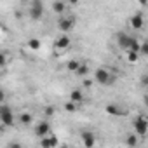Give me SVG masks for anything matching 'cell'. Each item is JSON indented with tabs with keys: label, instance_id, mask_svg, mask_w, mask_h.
Returning a JSON list of instances; mask_svg holds the SVG:
<instances>
[{
	"label": "cell",
	"instance_id": "obj_16",
	"mask_svg": "<svg viewBox=\"0 0 148 148\" xmlns=\"http://www.w3.org/2000/svg\"><path fill=\"white\" fill-rule=\"evenodd\" d=\"M28 47H30L32 51H40V49H42V42H40L38 38H30V40H28Z\"/></svg>",
	"mask_w": 148,
	"mask_h": 148
},
{
	"label": "cell",
	"instance_id": "obj_22",
	"mask_svg": "<svg viewBox=\"0 0 148 148\" xmlns=\"http://www.w3.org/2000/svg\"><path fill=\"white\" fill-rule=\"evenodd\" d=\"M40 148H52V145H51V138H49V136L40 138Z\"/></svg>",
	"mask_w": 148,
	"mask_h": 148
},
{
	"label": "cell",
	"instance_id": "obj_29",
	"mask_svg": "<svg viewBox=\"0 0 148 148\" xmlns=\"http://www.w3.org/2000/svg\"><path fill=\"white\" fill-rule=\"evenodd\" d=\"M9 148H23V146H21L19 143H11V145H9Z\"/></svg>",
	"mask_w": 148,
	"mask_h": 148
},
{
	"label": "cell",
	"instance_id": "obj_1",
	"mask_svg": "<svg viewBox=\"0 0 148 148\" xmlns=\"http://www.w3.org/2000/svg\"><path fill=\"white\" fill-rule=\"evenodd\" d=\"M94 79H96V82L101 84V86H112V84L115 82V77L112 75L106 68H98V70L94 71Z\"/></svg>",
	"mask_w": 148,
	"mask_h": 148
},
{
	"label": "cell",
	"instance_id": "obj_30",
	"mask_svg": "<svg viewBox=\"0 0 148 148\" xmlns=\"http://www.w3.org/2000/svg\"><path fill=\"white\" fill-rule=\"evenodd\" d=\"M59 148H68V146H66V145H61V146H59Z\"/></svg>",
	"mask_w": 148,
	"mask_h": 148
},
{
	"label": "cell",
	"instance_id": "obj_20",
	"mask_svg": "<svg viewBox=\"0 0 148 148\" xmlns=\"http://www.w3.org/2000/svg\"><path fill=\"white\" fill-rule=\"evenodd\" d=\"M64 112H68V113H75V112H77V105L73 103V101H66V103H64Z\"/></svg>",
	"mask_w": 148,
	"mask_h": 148
},
{
	"label": "cell",
	"instance_id": "obj_21",
	"mask_svg": "<svg viewBox=\"0 0 148 148\" xmlns=\"http://www.w3.org/2000/svg\"><path fill=\"white\" fill-rule=\"evenodd\" d=\"M129 51L139 52V51H141V42H139L138 38H132V42H131V47H129Z\"/></svg>",
	"mask_w": 148,
	"mask_h": 148
},
{
	"label": "cell",
	"instance_id": "obj_17",
	"mask_svg": "<svg viewBox=\"0 0 148 148\" xmlns=\"http://www.w3.org/2000/svg\"><path fill=\"white\" fill-rule=\"evenodd\" d=\"M64 9H66L64 2H59V0H58V2H54V4H52V11H54L56 14H63V12H64Z\"/></svg>",
	"mask_w": 148,
	"mask_h": 148
},
{
	"label": "cell",
	"instance_id": "obj_28",
	"mask_svg": "<svg viewBox=\"0 0 148 148\" xmlns=\"http://www.w3.org/2000/svg\"><path fill=\"white\" fill-rule=\"evenodd\" d=\"M91 86H92V82H91L89 79H86V80H84V87H87V89H89Z\"/></svg>",
	"mask_w": 148,
	"mask_h": 148
},
{
	"label": "cell",
	"instance_id": "obj_12",
	"mask_svg": "<svg viewBox=\"0 0 148 148\" xmlns=\"http://www.w3.org/2000/svg\"><path fill=\"white\" fill-rule=\"evenodd\" d=\"M125 143H127V146H129V148H136V146L139 145V136L132 132V134H129V136L125 138Z\"/></svg>",
	"mask_w": 148,
	"mask_h": 148
},
{
	"label": "cell",
	"instance_id": "obj_25",
	"mask_svg": "<svg viewBox=\"0 0 148 148\" xmlns=\"http://www.w3.org/2000/svg\"><path fill=\"white\" fill-rule=\"evenodd\" d=\"M139 84H141L143 87H148V73H145V75L141 77V80H139Z\"/></svg>",
	"mask_w": 148,
	"mask_h": 148
},
{
	"label": "cell",
	"instance_id": "obj_10",
	"mask_svg": "<svg viewBox=\"0 0 148 148\" xmlns=\"http://www.w3.org/2000/svg\"><path fill=\"white\" fill-rule=\"evenodd\" d=\"M71 45V38H70V35H61V37H58L56 38V42H54V47L56 49H68Z\"/></svg>",
	"mask_w": 148,
	"mask_h": 148
},
{
	"label": "cell",
	"instance_id": "obj_7",
	"mask_svg": "<svg viewBox=\"0 0 148 148\" xmlns=\"http://www.w3.org/2000/svg\"><path fill=\"white\" fill-rule=\"evenodd\" d=\"M80 138H82L84 148H94V146H96V134H94V132H91V131H84Z\"/></svg>",
	"mask_w": 148,
	"mask_h": 148
},
{
	"label": "cell",
	"instance_id": "obj_24",
	"mask_svg": "<svg viewBox=\"0 0 148 148\" xmlns=\"http://www.w3.org/2000/svg\"><path fill=\"white\" fill-rule=\"evenodd\" d=\"M49 138H51V145H52V148H56V146H59V141H58V136H54V134H49Z\"/></svg>",
	"mask_w": 148,
	"mask_h": 148
},
{
	"label": "cell",
	"instance_id": "obj_4",
	"mask_svg": "<svg viewBox=\"0 0 148 148\" xmlns=\"http://www.w3.org/2000/svg\"><path fill=\"white\" fill-rule=\"evenodd\" d=\"M30 18L32 19H40L42 14H44V2H40V0H33V2L30 4Z\"/></svg>",
	"mask_w": 148,
	"mask_h": 148
},
{
	"label": "cell",
	"instance_id": "obj_2",
	"mask_svg": "<svg viewBox=\"0 0 148 148\" xmlns=\"http://www.w3.org/2000/svg\"><path fill=\"white\" fill-rule=\"evenodd\" d=\"M0 124H2L4 127L14 125V112H12L7 105H2V106H0Z\"/></svg>",
	"mask_w": 148,
	"mask_h": 148
},
{
	"label": "cell",
	"instance_id": "obj_14",
	"mask_svg": "<svg viewBox=\"0 0 148 148\" xmlns=\"http://www.w3.org/2000/svg\"><path fill=\"white\" fill-rule=\"evenodd\" d=\"M105 112H106L108 115H113V117L122 115V110H120L119 106H115V105H106V106H105Z\"/></svg>",
	"mask_w": 148,
	"mask_h": 148
},
{
	"label": "cell",
	"instance_id": "obj_26",
	"mask_svg": "<svg viewBox=\"0 0 148 148\" xmlns=\"http://www.w3.org/2000/svg\"><path fill=\"white\" fill-rule=\"evenodd\" d=\"M45 115H47V117L54 115V106H47V108H45Z\"/></svg>",
	"mask_w": 148,
	"mask_h": 148
},
{
	"label": "cell",
	"instance_id": "obj_8",
	"mask_svg": "<svg viewBox=\"0 0 148 148\" xmlns=\"http://www.w3.org/2000/svg\"><path fill=\"white\" fill-rule=\"evenodd\" d=\"M131 42H132V37H129V35H125V33H119V37H117V44H119V47L122 49V51H129V47H131Z\"/></svg>",
	"mask_w": 148,
	"mask_h": 148
},
{
	"label": "cell",
	"instance_id": "obj_18",
	"mask_svg": "<svg viewBox=\"0 0 148 148\" xmlns=\"http://www.w3.org/2000/svg\"><path fill=\"white\" fill-rule=\"evenodd\" d=\"M80 64H82L80 61H77V59H71V61H68V64H66V66H68V70H70V71H77V70L80 68Z\"/></svg>",
	"mask_w": 148,
	"mask_h": 148
},
{
	"label": "cell",
	"instance_id": "obj_9",
	"mask_svg": "<svg viewBox=\"0 0 148 148\" xmlns=\"http://www.w3.org/2000/svg\"><path fill=\"white\" fill-rule=\"evenodd\" d=\"M49 131H51V125H49V122H38L37 125H35V134L38 136V138H45V136H49Z\"/></svg>",
	"mask_w": 148,
	"mask_h": 148
},
{
	"label": "cell",
	"instance_id": "obj_15",
	"mask_svg": "<svg viewBox=\"0 0 148 148\" xmlns=\"http://www.w3.org/2000/svg\"><path fill=\"white\" fill-rule=\"evenodd\" d=\"M19 122H21V125H30V124L33 122V117H32V113H28V112H23V113L19 115Z\"/></svg>",
	"mask_w": 148,
	"mask_h": 148
},
{
	"label": "cell",
	"instance_id": "obj_19",
	"mask_svg": "<svg viewBox=\"0 0 148 148\" xmlns=\"http://www.w3.org/2000/svg\"><path fill=\"white\" fill-rule=\"evenodd\" d=\"M75 73H77L79 77H87V75H89V66H87V64H80V68H79Z\"/></svg>",
	"mask_w": 148,
	"mask_h": 148
},
{
	"label": "cell",
	"instance_id": "obj_23",
	"mask_svg": "<svg viewBox=\"0 0 148 148\" xmlns=\"http://www.w3.org/2000/svg\"><path fill=\"white\" fill-rule=\"evenodd\" d=\"M139 54H141L143 58H148V42H141V51H139Z\"/></svg>",
	"mask_w": 148,
	"mask_h": 148
},
{
	"label": "cell",
	"instance_id": "obj_6",
	"mask_svg": "<svg viewBox=\"0 0 148 148\" xmlns=\"http://www.w3.org/2000/svg\"><path fill=\"white\" fill-rule=\"evenodd\" d=\"M129 25H131V28H132V30H141V28L145 26V16H143L141 12L132 14V16H131V19H129Z\"/></svg>",
	"mask_w": 148,
	"mask_h": 148
},
{
	"label": "cell",
	"instance_id": "obj_13",
	"mask_svg": "<svg viewBox=\"0 0 148 148\" xmlns=\"http://www.w3.org/2000/svg\"><path fill=\"white\" fill-rule=\"evenodd\" d=\"M139 58H141V54H139V52H134V51H127V52H125V59H127V63H131V64L138 63V61H139Z\"/></svg>",
	"mask_w": 148,
	"mask_h": 148
},
{
	"label": "cell",
	"instance_id": "obj_5",
	"mask_svg": "<svg viewBox=\"0 0 148 148\" xmlns=\"http://www.w3.org/2000/svg\"><path fill=\"white\" fill-rule=\"evenodd\" d=\"M73 26H75V19L73 18H61L58 23V28L63 32V35H68V32L73 30Z\"/></svg>",
	"mask_w": 148,
	"mask_h": 148
},
{
	"label": "cell",
	"instance_id": "obj_11",
	"mask_svg": "<svg viewBox=\"0 0 148 148\" xmlns=\"http://www.w3.org/2000/svg\"><path fill=\"white\" fill-rule=\"evenodd\" d=\"M70 101H73L75 105L82 103V101H84V92H82L80 89H73V91L70 92Z\"/></svg>",
	"mask_w": 148,
	"mask_h": 148
},
{
	"label": "cell",
	"instance_id": "obj_3",
	"mask_svg": "<svg viewBox=\"0 0 148 148\" xmlns=\"http://www.w3.org/2000/svg\"><path fill=\"white\" fill-rule=\"evenodd\" d=\"M132 127H134V134H138L139 138H143V136H146V132H148V120L139 115V117L134 119Z\"/></svg>",
	"mask_w": 148,
	"mask_h": 148
},
{
	"label": "cell",
	"instance_id": "obj_27",
	"mask_svg": "<svg viewBox=\"0 0 148 148\" xmlns=\"http://www.w3.org/2000/svg\"><path fill=\"white\" fill-rule=\"evenodd\" d=\"M0 66H5V54H2V56H0Z\"/></svg>",
	"mask_w": 148,
	"mask_h": 148
}]
</instances>
